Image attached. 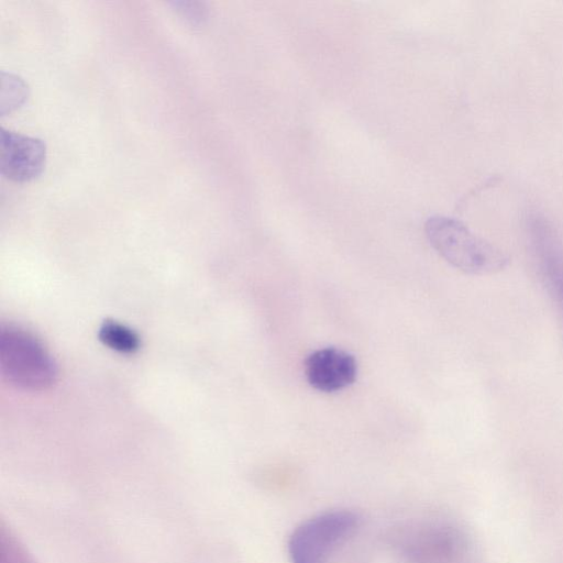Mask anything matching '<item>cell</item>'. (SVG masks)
Instances as JSON below:
<instances>
[{"label":"cell","mask_w":563,"mask_h":563,"mask_svg":"<svg viewBox=\"0 0 563 563\" xmlns=\"http://www.w3.org/2000/svg\"><path fill=\"white\" fill-rule=\"evenodd\" d=\"M432 247L452 266L471 275H490L503 271L508 256L473 233L463 222L446 216H432L424 225Z\"/></svg>","instance_id":"1"},{"label":"cell","mask_w":563,"mask_h":563,"mask_svg":"<svg viewBox=\"0 0 563 563\" xmlns=\"http://www.w3.org/2000/svg\"><path fill=\"white\" fill-rule=\"evenodd\" d=\"M0 369L7 382L26 390L46 389L57 376L56 364L42 343L11 324L0 328Z\"/></svg>","instance_id":"2"},{"label":"cell","mask_w":563,"mask_h":563,"mask_svg":"<svg viewBox=\"0 0 563 563\" xmlns=\"http://www.w3.org/2000/svg\"><path fill=\"white\" fill-rule=\"evenodd\" d=\"M361 517L350 509L316 515L297 526L287 548L291 563H327L333 551L358 527Z\"/></svg>","instance_id":"3"},{"label":"cell","mask_w":563,"mask_h":563,"mask_svg":"<svg viewBox=\"0 0 563 563\" xmlns=\"http://www.w3.org/2000/svg\"><path fill=\"white\" fill-rule=\"evenodd\" d=\"M46 146L36 137L0 130L1 174L18 183L38 177L45 166Z\"/></svg>","instance_id":"4"},{"label":"cell","mask_w":563,"mask_h":563,"mask_svg":"<svg viewBox=\"0 0 563 563\" xmlns=\"http://www.w3.org/2000/svg\"><path fill=\"white\" fill-rule=\"evenodd\" d=\"M305 376L311 387L334 393L354 383L357 363L349 352L328 346L310 353L305 360Z\"/></svg>","instance_id":"5"},{"label":"cell","mask_w":563,"mask_h":563,"mask_svg":"<svg viewBox=\"0 0 563 563\" xmlns=\"http://www.w3.org/2000/svg\"><path fill=\"white\" fill-rule=\"evenodd\" d=\"M530 234L542 283L563 317V245L543 222H533Z\"/></svg>","instance_id":"6"},{"label":"cell","mask_w":563,"mask_h":563,"mask_svg":"<svg viewBox=\"0 0 563 563\" xmlns=\"http://www.w3.org/2000/svg\"><path fill=\"white\" fill-rule=\"evenodd\" d=\"M100 341L119 353L132 354L140 349L139 335L129 327L113 321H104L99 329Z\"/></svg>","instance_id":"7"},{"label":"cell","mask_w":563,"mask_h":563,"mask_svg":"<svg viewBox=\"0 0 563 563\" xmlns=\"http://www.w3.org/2000/svg\"><path fill=\"white\" fill-rule=\"evenodd\" d=\"M0 563H36L16 534L4 522L0 528Z\"/></svg>","instance_id":"8"},{"label":"cell","mask_w":563,"mask_h":563,"mask_svg":"<svg viewBox=\"0 0 563 563\" xmlns=\"http://www.w3.org/2000/svg\"><path fill=\"white\" fill-rule=\"evenodd\" d=\"M1 113L10 112L20 107L27 98V87L16 76L2 73Z\"/></svg>","instance_id":"9"},{"label":"cell","mask_w":563,"mask_h":563,"mask_svg":"<svg viewBox=\"0 0 563 563\" xmlns=\"http://www.w3.org/2000/svg\"><path fill=\"white\" fill-rule=\"evenodd\" d=\"M176 11L191 24H200L206 19V8L201 2H173Z\"/></svg>","instance_id":"10"}]
</instances>
